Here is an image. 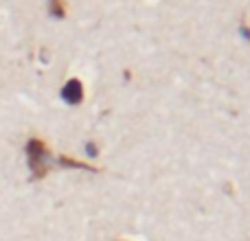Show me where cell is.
<instances>
[{"instance_id":"obj_3","label":"cell","mask_w":250,"mask_h":241,"mask_svg":"<svg viewBox=\"0 0 250 241\" xmlns=\"http://www.w3.org/2000/svg\"><path fill=\"white\" fill-rule=\"evenodd\" d=\"M57 162H60L62 167H66V169H83V171H99V169L92 167V164H86V162H82V160L68 158V156H57Z\"/></svg>"},{"instance_id":"obj_2","label":"cell","mask_w":250,"mask_h":241,"mask_svg":"<svg viewBox=\"0 0 250 241\" xmlns=\"http://www.w3.org/2000/svg\"><path fill=\"white\" fill-rule=\"evenodd\" d=\"M62 99L66 101L68 105H79L83 101V83L79 79H68V81L62 86Z\"/></svg>"},{"instance_id":"obj_4","label":"cell","mask_w":250,"mask_h":241,"mask_svg":"<svg viewBox=\"0 0 250 241\" xmlns=\"http://www.w3.org/2000/svg\"><path fill=\"white\" fill-rule=\"evenodd\" d=\"M48 13L53 18H66V0H48Z\"/></svg>"},{"instance_id":"obj_6","label":"cell","mask_w":250,"mask_h":241,"mask_svg":"<svg viewBox=\"0 0 250 241\" xmlns=\"http://www.w3.org/2000/svg\"><path fill=\"white\" fill-rule=\"evenodd\" d=\"M239 31H242V35L250 42V26L248 24H242V26H239Z\"/></svg>"},{"instance_id":"obj_1","label":"cell","mask_w":250,"mask_h":241,"mask_svg":"<svg viewBox=\"0 0 250 241\" xmlns=\"http://www.w3.org/2000/svg\"><path fill=\"white\" fill-rule=\"evenodd\" d=\"M26 162H29V171H31V180H42L48 173V147L42 138H29L26 141Z\"/></svg>"},{"instance_id":"obj_5","label":"cell","mask_w":250,"mask_h":241,"mask_svg":"<svg viewBox=\"0 0 250 241\" xmlns=\"http://www.w3.org/2000/svg\"><path fill=\"white\" fill-rule=\"evenodd\" d=\"M86 151H88V156H92V158H95V156L99 154V149H97L95 142H88V145H86Z\"/></svg>"}]
</instances>
